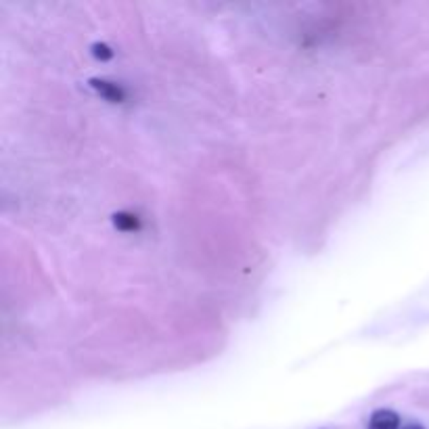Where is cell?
<instances>
[{
	"label": "cell",
	"mask_w": 429,
	"mask_h": 429,
	"mask_svg": "<svg viewBox=\"0 0 429 429\" xmlns=\"http://www.w3.org/2000/svg\"><path fill=\"white\" fill-rule=\"evenodd\" d=\"M92 86L103 94V96H107V99H111V101H122L124 99V92L115 86V84H111V82H105V80H92Z\"/></svg>",
	"instance_id": "2"
},
{
	"label": "cell",
	"mask_w": 429,
	"mask_h": 429,
	"mask_svg": "<svg viewBox=\"0 0 429 429\" xmlns=\"http://www.w3.org/2000/svg\"><path fill=\"white\" fill-rule=\"evenodd\" d=\"M92 54H94L96 59H101V61H107V59L113 57V50H111L107 44H94V46H92Z\"/></svg>",
	"instance_id": "4"
},
{
	"label": "cell",
	"mask_w": 429,
	"mask_h": 429,
	"mask_svg": "<svg viewBox=\"0 0 429 429\" xmlns=\"http://www.w3.org/2000/svg\"><path fill=\"white\" fill-rule=\"evenodd\" d=\"M402 429H426L423 426H419V423H409V426H405Z\"/></svg>",
	"instance_id": "5"
},
{
	"label": "cell",
	"mask_w": 429,
	"mask_h": 429,
	"mask_svg": "<svg viewBox=\"0 0 429 429\" xmlns=\"http://www.w3.org/2000/svg\"><path fill=\"white\" fill-rule=\"evenodd\" d=\"M400 428V417L390 411V409H379L371 415L369 429H398Z\"/></svg>",
	"instance_id": "1"
},
{
	"label": "cell",
	"mask_w": 429,
	"mask_h": 429,
	"mask_svg": "<svg viewBox=\"0 0 429 429\" xmlns=\"http://www.w3.org/2000/svg\"><path fill=\"white\" fill-rule=\"evenodd\" d=\"M113 222H115V226L122 228V231H134V228L138 226V220H136V216H132V214H115V216H113Z\"/></svg>",
	"instance_id": "3"
}]
</instances>
